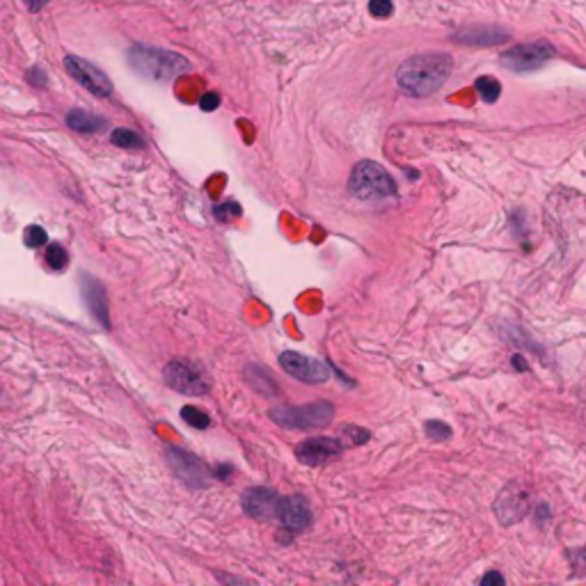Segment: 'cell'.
I'll use <instances>...</instances> for the list:
<instances>
[{"mask_svg":"<svg viewBox=\"0 0 586 586\" xmlns=\"http://www.w3.org/2000/svg\"><path fill=\"white\" fill-rule=\"evenodd\" d=\"M454 69V60L447 53H419L412 56L398 67L396 83L405 95L410 97H428L447 83Z\"/></svg>","mask_w":586,"mask_h":586,"instance_id":"cell-1","label":"cell"},{"mask_svg":"<svg viewBox=\"0 0 586 586\" xmlns=\"http://www.w3.org/2000/svg\"><path fill=\"white\" fill-rule=\"evenodd\" d=\"M129 62L140 76L149 81L168 83L174 81L181 74L190 72V62L174 51L154 49V46H133L129 51Z\"/></svg>","mask_w":586,"mask_h":586,"instance_id":"cell-2","label":"cell"},{"mask_svg":"<svg viewBox=\"0 0 586 586\" xmlns=\"http://www.w3.org/2000/svg\"><path fill=\"white\" fill-rule=\"evenodd\" d=\"M270 419L277 426L291 431H311L323 428L334 419V405L330 401H314L307 405H275L270 408Z\"/></svg>","mask_w":586,"mask_h":586,"instance_id":"cell-3","label":"cell"},{"mask_svg":"<svg viewBox=\"0 0 586 586\" xmlns=\"http://www.w3.org/2000/svg\"><path fill=\"white\" fill-rule=\"evenodd\" d=\"M348 188L355 197L371 202V200H385L396 195V184L394 179L382 170L378 163L373 161H362L357 163L350 172L348 179Z\"/></svg>","mask_w":586,"mask_h":586,"instance_id":"cell-4","label":"cell"},{"mask_svg":"<svg viewBox=\"0 0 586 586\" xmlns=\"http://www.w3.org/2000/svg\"><path fill=\"white\" fill-rule=\"evenodd\" d=\"M163 380L170 389L186 396H204L211 389V378L204 366L190 359H172L163 369Z\"/></svg>","mask_w":586,"mask_h":586,"instance_id":"cell-5","label":"cell"},{"mask_svg":"<svg viewBox=\"0 0 586 586\" xmlns=\"http://www.w3.org/2000/svg\"><path fill=\"white\" fill-rule=\"evenodd\" d=\"M552 58H554V46L550 42H529L504 51L499 62L506 69H511V72L525 74V72H534V69H541Z\"/></svg>","mask_w":586,"mask_h":586,"instance_id":"cell-6","label":"cell"},{"mask_svg":"<svg viewBox=\"0 0 586 586\" xmlns=\"http://www.w3.org/2000/svg\"><path fill=\"white\" fill-rule=\"evenodd\" d=\"M168 463L174 470V474L179 476V481H184L186 486L193 490H202L209 486L211 474L206 470V465L202 463L197 456H193L190 451L179 449V447H168L165 449Z\"/></svg>","mask_w":586,"mask_h":586,"instance_id":"cell-7","label":"cell"},{"mask_svg":"<svg viewBox=\"0 0 586 586\" xmlns=\"http://www.w3.org/2000/svg\"><path fill=\"white\" fill-rule=\"evenodd\" d=\"M279 364H282V369L288 373V376H293L295 380L309 382V385H321V382L330 378V369H327L325 362H321V359H316V357L295 353V350H284V353L279 355Z\"/></svg>","mask_w":586,"mask_h":586,"instance_id":"cell-8","label":"cell"},{"mask_svg":"<svg viewBox=\"0 0 586 586\" xmlns=\"http://www.w3.org/2000/svg\"><path fill=\"white\" fill-rule=\"evenodd\" d=\"M65 69L76 83H81L85 90L92 92L95 97H111L113 95V81L108 78L99 67H95L92 62L78 58V56H67L65 58Z\"/></svg>","mask_w":586,"mask_h":586,"instance_id":"cell-9","label":"cell"},{"mask_svg":"<svg viewBox=\"0 0 586 586\" xmlns=\"http://www.w3.org/2000/svg\"><path fill=\"white\" fill-rule=\"evenodd\" d=\"M275 520H279V525L288 531H304L311 527V509L309 502L302 495H288L279 497Z\"/></svg>","mask_w":586,"mask_h":586,"instance_id":"cell-10","label":"cell"},{"mask_svg":"<svg viewBox=\"0 0 586 586\" xmlns=\"http://www.w3.org/2000/svg\"><path fill=\"white\" fill-rule=\"evenodd\" d=\"M341 449H343L341 440H334V437H309V440H302L295 447V458L302 465L318 467L327 463V460L337 458L341 454Z\"/></svg>","mask_w":586,"mask_h":586,"instance_id":"cell-11","label":"cell"},{"mask_svg":"<svg viewBox=\"0 0 586 586\" xmlns=\"http://www.w3.org/2000/svg\"><path fill=\"white\" fill-rule=\"evenodd\" d=\"M279 497L282 495H277L272 488L252 486L241 495V506H243V511L250 515V518L270 520V518H275V513H277Z\"/></svg>","mask_w":586,"mask_h":586,"instance_id":"cell-12","label":"cell"},{"mask_svg":"<svg viewBox=\"0 0 586 586\" xmlns=\"http://www.w3.org/2000/svg\"><path fill=\"white\" fill-rule=\"evenodd\" d=\"M495 513L504 525H513V522H518L520 518H525L527 492L518 490V486H513L511 483V486L506 490H502V495H499L497 504H495Z\"/></svg>","mask_w":586,"mask_h":586,"instance_id":"cell-13","label":"cell"},{"mask_svg":"<svg viewBox=\"0 0 586 586\" xmlns=\"http://www.w3.org/2000/svg\"><path fill=\"white\" fill-rule=\"evenodd\" d=\"M509 33L502 28H492V26H472V28H465L460 30V33L454 35L456 42L465 44V46H497V44H504L509 42Z\"/></svg>","mask_w":586,"mask_h":586,"instance_id":"cell-14","label":"cell"},{"mask_svg":"<svg viewBox=\"0 0 586 586\" xmlns=\"http://www.w3.org/2000/svg\"><path fill=\"white\" fill-rule=\"evenodd\" d=\"M83 293H85V300H88V307L90 311L95 314V318L106 327V330H111V318H108V298H106V288L104 284L99 282V279L85 275L83 277Z\"/></svg>","mask_w":586,"mask_h":586,"instance_id":"cell-15","label":"cell"},{"mask_svg":"<svg viewBox=\"0 0 586 586\" xmlns=\"http://www.w3.org/2000/svg\"><path fill=\"white\" fill-rule=\"evenodd\" d=\"M67 127L76 133H97L106 127V120L88 113V111H81V108H74V111H69V115H67Z\"/></svg>","mask_w":586,"mask_h":586,"instance_id":"cell-16","label":"cell"},{"mask_svg":"<svg viewBox=\"0 0 586 586\" xmlns=\"http://www.w3.org/2000/svg\"><path fill=\"white\" fill-rule=\"evenodd\" d=\"M247 380H250V385H252L257 392H261L263 396L279 394V387H277L275 378H272L266 369H261L259 364H250L247 366Z\"/></svg>","mask_w":586,"mask_h":586,"instance_id":"cell-17","label":"cell"},{"mask_svg":"<svg viewBox=\"0 0 586 586\" xmlns=\"http://www.w3.org/2000/svg\"><path fill=\"white\" fill-rule=\"evenodd\" d=\"M474 88H476L479 97L486 101V104H495V101L499 99V95H502V83H499L497 78H492V76L476 78Z\"/></svg>","mask_w":586,"mask_h":586,"instance_id":"cell-18","label":"cell"},{"mask_svg":"<svg viewBox=\"0 0 586 586\" xmlns=\"http://www.w3.org/2000/svg\"><path fill=\"white\" fill-rule=\"evenodd\" d=\"M111 143L115 147H122V149H140V147H145V140L131 129H115L111 133Z\"/></svg>","mask_w":586,"mask_h":586,"instance_id":"cell-19","label":"cell"},{"mask_svg":"<svg viewBox=\"0 0 586 586\" xmlns=\"http://www.w3.org/2000/svg\"><path fill=\"white\" fill-rule=\"evenodd\" d=\"M181 419L186 424H190L193 428H200V431H204V428L211 426V417L206 412H202L200 408H195V405H186V408H181Z\"/></svg>","mask_w":586,"mask_h":586,"instance_id":"cell-20","label":"cell"},{"mask_svg":"<svg viewBox=\"0 0 586 586\" xmlns=\"http://www.w3.org/2000/svg\"><path fill=\"white\" fill-rule=\"evenodd\" d=\"M67 263H69V257H67V250L58 245V243H53L46 247V266H49L51 270H62V268H67Z\"/></svg>","mask_w":586,"mask_h":586,"instance_id":"cell-21","label":"cell"},{"mask_svg":"<svg viewBox=\"0 0 586 586\" xmlns=\"http://www.w3.org/2000/svg\"><path fill=\"white\" fill-rule=\"evenodd\" d=\"M23 236H26L23 241H26L28 247H42V245H46V241H49V234H46L44 227H39V225H30Z\"/></svg>","mask_w":586,"mask_h":586,"instance_id":"cell-22","label":"cell"},{"mask_svg":"<svg viewBox=\"0 0 586 586\" xmlns=\"http://www.w3.org/2000/svg\"><path fill=\"white\" fill-rule=\"evenodd\" d=\"M451 428L444 424V421H435V419H431V421H426V435L431 437V440H435V442H440V440H449L451 437Z\"/></svg>","mask_w":586,"mask_h":586,"instance_id":"cell-23","label":"cell"},{"mask_svg":"<svg viewBox=\"0 0 586 586\" xmlns=\"http://www.w3.org/2000/svg\"><path fill=\"white\" fill-rule=\"evenodd\" d=\"M371 433L366 431V428H359V426H343L341 428V440H348L350 444H364L369 442Z\"/></svg>","mask_w":586,"mask_h":586,"instance_id":"cell-24","label":"cell"},{"mask_svg":"<svg viewBox=\"0 0 586 586\" xmlns=\"http://www.w3.org/2000/svg\"><path fill=\"white\" fill-rule=\"evenodd\" d=\"M369 12H371V17H376V19H387V17H392L394 3L392 0H369Z\"/></svg>","mask_w":586,"mask_h":586,"instance_id":"cell-25","label":"cell"},{"mask_svg":"<svg viewBox=\"0 0 586 586\" xmlns=\"http://www.w3.org/2000/svg\"><path fill=\"white\" fill-rule=\"evenodd\" d=\"M231 215H241V206L236 204V202H227V204H222V206H215V218H218V220L227 222Z\"/></svg>","mask_w":586,"mask_h":586,"instance_id":"cell-26","label":"cell"},{"mask_svg":"<svg viewBox=\"0 0 586 586\" xmlns=\"http://www.w3.org/2000/svg\"><path fill=\"white\" fill-rule=\"evenodd\" d=\"M218 106H220V95H218V92H206V95L200 99V108L204 113L218 111Z\"/></svg>","mask_w":586,"mask_h":586,"instance_id":"cell-27","label":"cell"},{"mask_svg":"<svg viewBox=\"0 0 586 586\" xmlns=\"http://www.w3.org/2000/svg\"><path fill=\"white\" fill-rule=\"evenodd\" d=\"M26 78H28V81L33 83V85H37V88H46V83H49V78H46V74H44L39 67L30 69V72L26 74Z\"/></svg>","mask_w":586,"mask_h":586,"instance_id":"cell-28","label":"cell"},{"mask_svg":"<svg viewBox=\"0 0 586 586\" xmlns=\"http://www.w3.org/2000/svg\"><path fill=\"white\" fill-rule=\"evenodd\" d=\"M483 586H490V584H499V586H504L506 580H504V575L502 573H497V570H490V573L483 575V580H481Z\"/></svg>","mask_w":586,"mask_h":586,"instance_id":"cell-29","label":"cell"},{"mask_svg":"<svg viewBox=\"0 0 586 586\" xmlns=\"http://www.w3.org/2000/svg\"><path fill=\"white\" fill-rule=\"evenodd\" d=\"M49 3H51V0H26V5H28L30 12H39L44 5H49Z\"/></svg>","mask_w":586,"mask_h":586,"instance_id":"cell-30","label":"cell"},{"mask_svg":"<svg viewBox=\"0 0 586 586\" xmlns=\"http://www.w3.org/2000/svg\"><path fill=\"white\" fill-rule=\"evenodd\" d=\"M229 474H231V467H229V465H220V467H215V476H218V479H227Z\"/></svg>","mask_w":586,"mask_h":586,"instance_id":"cell-31","label":"cell"},{"mask_svg":"<svg viewBox=\"0 0 586 586\" xmlns=\"http://www.w3.org/2000/svg\"><path fill=\"white\" fill-rule=\"evenodd\" d=\"M511 362H513V364H518V366H515V369H518V371H527V362H525V359H522L520 355H513Z\"/></svg>","mask_w":586,"mask_h":586,"instance_id":"cell-32","label":"cell"}]
</instances>
